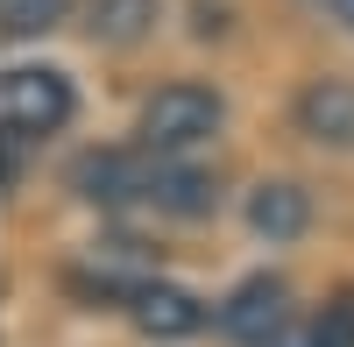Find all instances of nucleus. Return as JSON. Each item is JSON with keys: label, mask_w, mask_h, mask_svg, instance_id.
I'll return each mask as SVG.
<instances>
[{"label": "nucleus", "mask_w": 354, "mask_h": 347, "mask_svg": "<svg viewBox=\"0 0 354 347\" xmlns=\"http://www.w3.org/2000/svg\"><path fill=\"white\" fill-rule=\"evenodd\" d=\"M290 113L298 135H312L319 149H354V78H312Z\"/></svg>", "instance_id": "obj_4"}, {"label": "nucleus", "mask_w": 354, "mask_h": 347, "mask_svg": "<svg viewBox=\"0 0 354 347\" xmlns=\"http://www.w3.org/2000/svg\"><path fill=\"white\" fill-rule=\"evenodd\" d=\"M156 15H163V0H93V43L128 50L156 28Z\"/></svg>", "instance_id": "obj_9"}, {"label": "nucleus", "mask_w": 354, "mask_h": 347, "mask_svg": "<svg viewBox=\"0 0 354 347\" xmlns=\"http://www.w3.org/2000/svg\"><path fill=\"white\" fill-rule=\"evenodd\" d=\"M128 319L149 333V340H185L205 326V305L192 291H177V283H156V276H142L135 283V298H128Z\"/></svg>", "instance_id": "obj_6"}, {"label": "nucleus", "mask_w": 354, "mask_h": 347, "mask_svg": "<svg viewBox=\"0 0 354 347\" xmlns=\"http://www.w3.org/2000/svg\"><path fill=\"white\" fill-rule=\"evenodd\" d=\"M213 178L192 163H177V156H156L149 149V185H142V206H156V213H177V220H198V213H213Z\"/></svg>", "instance_id": "obj_7"}, {"label": "nucleus", "mask_w": 354, "mask_h": 347, "mask_svg": "<svg viewBox=\"0 0 354 347\" xmlns=\"http://www.w3.org/2000/svg\"><path fill=\"white\" fill-rule=\"evenodd\" d=\"M333 15H340V21H347V28H354V0H333Z\"/></svg>", "instance_id": "obj_12"}, {"label": "nucleus", "mask_w": 354, "mask_h": 347, "mask_svg": "<svg viewBox=\"0 0 354 347\" xmlns=\"http://www.w3.org/2000/svg\"><path fill=\"white\" fill-rule=\"evenodd\" d=\"M305 220H312V198L298 191V185H255V198H248V227L262 241H298L305 234Z\"/></svg>", "instance_id": "obj_8"}, {"label": "nucleus", "mask_w": 354, "mask_h": 347, "mask_svg": "<svg viewBox=\"0 0 354 347\" xmlns=\"http://www.w3.org/2000/svg\"><path fill=\"white\" fill-rule=\"evenodd\" d=\"M220 121H227V100L213 93V85L177 78V85H163V93L142 106V149H156V156H185V149H198V142H213Z\"/></svg>", "instance_id": "obj_1"}, {"label": "nucleus", "mask_w": 354, "mask_h": 347, "mask_svg": "<svg viewBox=\"0 0 354 347\" xmlns=\"http://www.w3.org/2000/svg\"><path fill=\"white\" fill-rule=\"evenodd\" d=\"M64 15H71V0H0V36H8V43L50 36Z\"/></svg>", "instance_id": "obj_10"}, {"label": "nucleus", "mask_w": 354, "mask_h": 347, "mask_svg": "<svg viewBox=\"0 0 354 347\" xmlns=\"http://www.w3.org/2000/svg\"><path fill=\"white\" fill-rule=\"evenodd\" d=\"M220 326H227L234 347H270V340L290 326V291H283V276H248L241 291L220 305Z\"/></svg>", "instance_id": "obj_3"}, {"label": "nucleus", "mask_w": 354, "mask_h": 347, "mask_svg": "<svg viewBox=\"0 0 354 347\" xmlns=\"http://www.w3.org/2000/svg\"><path fill=\"white\" fill-rule=\"evenodd\" d=\"M71 185L93 198V206H128V198H142V185H149V149H100V156H78Z\"/></svg>", "instance_id": "obj_5"}, {"label": "nucleus", "mask_w": 354, "mask_h": 347, "mask_svg": "<svg viewBox=\"0 0 354 347\" xmlns=\"http://www.w3.org/2000/svg\"><path fill=\"white\" fill-rule=\"evenodd\" d=\"M71 78L64 71H43V64H15L8 78H0V128H15L28 142H43L71 121Z\"/></svg>", "instance_id": "obj_2"}, {"label": "nucleus", "mask_w": 354, "mask_h": 347, "mask_svg": "<svg viewBox=\"0 0 354 347\" xmlns=\"http://www.w3.org/2000/svg\"><path fill=\"white\" fill-rule=\"evenodd\" d=\"M270 347H340V340L326 333V319H305V326H283Z\"/></svg>", "instance_id": "obj_11"}]
</instances>
